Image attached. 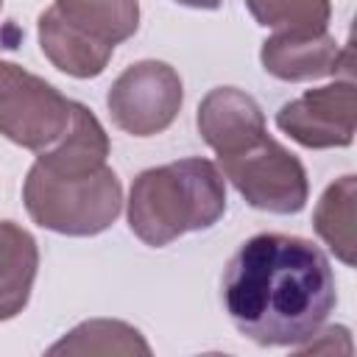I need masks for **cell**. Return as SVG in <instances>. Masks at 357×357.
<instances>
[{"mask_svg": "<svg viewBox=\"0 0 357 357\" xmlns=\"http://www.w3.org/2000/svg\"><path fill=\"white\" fill-rule=\"evenodd\" d=\"M39 271V245L28 229L0 220V321L17 318L28 301Z\"/></svg>", "mask_w": 357, "mask_h": 357, "instance_id": "cell-11", "label": "cell"}, {"mask_svg": "<svg viewBox=\"0 0 357 357\" xmlns=\"http://www.w3.org/2000/svg\"><path fill=\"white\" fill-rule=\"evenodd\" d=\"M176 3H181V6H187V8H204V11H215V8H220V3H223V0H176Z\"/></svg>", "mask_w": 357, "mask_h": 357, "instance_id": "cell-17", "label": "cell"}, {"mask_svg": "<svg viewBox=\"0 0 357 357\" xmlns=\"http://www.w3.org/2000/svg\"><path fill=\"white\" fill-rule=\"evenodd\" d=\"M223 307L257 346H301L329 318L337 287L329 257L307 237L259 231L223 271Z\"/></svg>", "mask_w": 357, "mask_h": 357, "instance_id": "cell-1", "label": "cell"}, {"mask_svg": "<svg viewBox=\"0 0 357 357\" xmlns=\"http://www.w3.org/2000/svg\"><path fill=\"white\" fill-rule=\"evenodd\" d=\"M109 156V134L100 120L78 100H73V120L64 137L47 151L36 153V162L56 173H84L106 165Z\"/></svg>", "mask_w": 357, "mask_h": 357, "instance_id": "cell-12", "label": "cell"}, {"mask_svg": "<svg viewBox=\"0 0 357 357\" xmlns=\"http://www.w3.org/2000/svg\"><path fill=\"white\" fill-rule=\"evenodd\" d=\"M36 33H39V47H42L45 59L56 70H61L64 75H73V78H98L114 53V47L86 36L84 31H78L75 25L61 20L53 11V6H47L39 14Z\"/></svg>", "mask_w": 357, "mask_h": 357, "instance_id": "cell-10", "label": "cell"}, {"mask_svg": "<svg viewBox=\"0 0 357 357\" xmlns=\"http://www.w3.org/2000/svg\"><path fill=\"white\" fill-rule=\"evenodd\" d=\"M22 204L31 220L47 231L95 237L117 220L123 187L109 165L84 173H56L33 162L22 181Z\"/></svg>", "mask_w": 357, "mask_h": 357, "instance_id": "cell-3", "label": "cell"}, {"mask_svg": "<svg viewBox=\"0 0 357 357\" xmlns=\"http://www.w3.org/2000/svg\"><path fill=\"white\" fill-rule=\"evenodd\" d=\"M262 70L279 81H318L337 75L351 64V53L340 50L329 33H282L276 31L262 42Z\"/></svg>", "mask_w": 357, "mask_h": 357, "instance_id": "cell-9", "label": "cell"}, {"mask_svg": "<svg viewBox=\"0 0 357 357\" xmlns=\"http://www.w3.org/2000/svg\"><path fill=\"white\" fill-rule=\"evenodd\" d=\"M226 212V178L201 156H187L142 170L128 190V229L151 248L187 231L212 229Z\"/></svg>", "mask_w": 357, "mask_h": 357, "instance_id": "cell-2", "label": "cell"}, {"mask_svg": "<svg viewBox=\"0 0 357 357\" xmlns=\"http://www.w3.org/2000/svg\"><path fill=\"white\" fill-rule=\"evenodd\" d=\"M262 28L282 33H326L332 20L329 0H245Z\"/></svg>", "mask_w": 357, "mask_h": 357, "instance_id": "cell-16", "label": "cell"}, {"mask_svg": "<svg viewBox=\"0 0 357 357\" xmlns=\"http://www.w3.org/2000/svg\"><path fill=\"white\" fill-rule=\"evenodd\" d=\"M47 354H151L142 332L126 321L114 318H92L70 329L59 343L47 349Z\"/></svg>", "mask_w": 357, "mask_h": 357, "instance_id": "cell-15", "label": "cell"}, {"mask_svg": "<svg viewBox=\"0 0 357 357\" xmlns=\"http://www.w3.org/2000/svg\"><path fill=\"white\" fill-rule=\"evenodd\" d=\"M53 11L86 36L117 47L139 28L137 0H53Z\"/></svg>", "mask_w": 357, "mask_h": 357, "instance_id": "cell-13", "label": "cell"}, {"mask_svg": "<svg viewBox=\"0 0 357 357\" xmlns=\"http://www.w3.org/2000/svg\"><path fill=\"white\" fill-rule=\"evenodd\" d=\"M73 120V100L45 78L0 59V134L33 153L56 145Z\"/></svg>", "mask_w": 357, "mask_h": 357, "instance_id": "cell-5", "label": "cell"}, {"mask_svg": "<svg viewBox=\"0 0 357 357\" xmlns=\"http://www.w3.org/2000/svg\"><path fill=\"white\" fill-rule=\"evenodd\" d=\"M0 8H3V0H0Z\"/></svg>", "mask_w": 357, "mask_h": 357, "instance_id": "cell-18", "label": "cell"}, {"mask_svg": "<svg viewBox=\"0 0 357 357\" xmlns=\"http://www.w3.org/2000/svg\"><path fill=\"white\" fill-rule=\"evenodd\" d=\"M195 126H198L201 139L218 156L237 153L268 134L259 103L237 86L209 89L198 103Z\"/></svg>", "mask_w": 357, "mask_h": 357, "instance_id": "cell-8", "label": "cell"}, {"mask_svg": "<svg viewBox=\"0 0 357 357\" xmlns=\"http://www.w3.org/2000/svg\"><path fill=\"white\" fill-rule=\"evenodd\" d=\"M184 103V84L167 61L142 59L126 67L106 92L112 123L131 137H156L173 126Z\"/></svg>", "mask_w": 357, "mask_h": 357, "instance_id": "cell-6", "label": "cell"}, {"mask_svg": "<svg viewBox=\"0 0 357 357\" xmlns=\"http://www.w3.org/2000/svg\"><path fill=\"white\" fill-rule=\"evenodd\" d=\"M354 81H332L287 100L276 112V128L304 148H346L354 139Z\"/></svg>", "mask_w": 357, "mask_h": 357, "instance_id": "cell-7", "label": "cell"}, {"mask_svg": "<svg viewBox=\"0 0 357 357\" xmlns=\"http://www.w3.org/2000/svg\"><path fill=\"white\" fill-rule=\"evenodd\" d=\"M218 167L254 209L296 215L307 206L310 178L301 159L268 134L237 153L218 156Z\"/></svg>", "mask_w": 357, "mask_h": 357, "instance_id": "cell-4", "label": "cell"}, {"mask_svg": "<svg viewBox=\"0 0 357 357\" xmlns=\"http://www.w3.org/2000/svg\"><path fill=\"white\" fill-rule=\"evenodd\" d=\"M354 201H357V176L346 173L335 178L324 195L315 204L312 212V229L324 240V245L343 262H357V245H354Z\"/></svg>", "mask_w": 357, "mask_h": 357, "instance_id": "cell-14", "label": "cell"}]
</instances>
